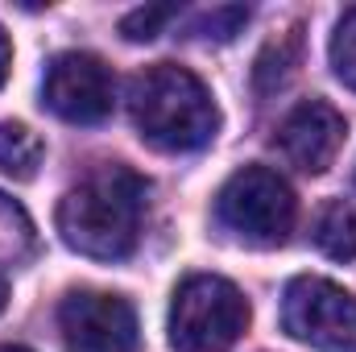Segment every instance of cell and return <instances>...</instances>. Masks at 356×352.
<instances>
[{
  "mask_svg": "<svg viewBox=\"0 0 356 352\" xmlns=\"http://www.w3.org/2000/svg\"><path fill=\"white\" fill-rule=\"evenodd\" d=\"M149 182L129 166H99L58 199V237L95 262H124L137 249Z\"/></svg>",
  "mask_w": 356,
  "mask_h": 352,
  "instance_id": "1",
  "label": "cell"
},
{
  "mask_svg": "<svg viewBox=\"0 0 356 352\" xmlns=\"http://www.w3.org/2000/svg\"><path fill=\"white\" fill-rule=\"evenodd\" d=\"M133 125L145 145L162 154H195L220 133V108L211 91L186 67L154 63L145 67L129 91Z\"/></svg>",
  "mask_w": 356,
  "mask_h": 352,
  "instance_id": "2",
  "label": "cell"
},
{
  "mask_svg": "<svg viewBox=\"0 0 356 352\" xmlns=\"http://www.w3.org/2000/svg\"><path fill=\"white\" fill-rule=\"evenodd\" d=\"M249 328L245 294L216 273H195L175 290L170 344L175 352H232Z\"/></svg>",
  "mask_w": 356,
  "mask_h": 352,
  "instance_id": "3",
  "label": "cell"
},
{
  "mask_svg": "<svg viewBox=\"0 0 356 352\" xmlns=\"http://www.w3.org/2000/svg\"><path fill=\"white\" fill-rule=\"evenodd\" d=\"M216 216L245 245L273 249V245H286L294 216H298V203H294V191L282 175H273L269 166H245L220 186Z\"/></svg>",
  "mask_w": 356,
  "mask_h": 352,
  "instance_id": "4",
  "label": "cell"
},
{
  "mask_svg": "<svg viewBox=\"0 0 356 352\" xmlns=\"http://www.w3.org/2000/svg\"><path fill=\"white\" fill-rule=\"evenodd\" d=\"M282 328L315 352H356V298L315 273H302L282 294Z\"/></svg>",
  "mask_w": 356,
  "mask_h": 352,
  "instance_id": "5",
  "label": "cell"
},
{
  "mask_svg": "<svg viewBox=\"0 0 356 352\" xmlns=\"http://www.w3.org/2000/svg\"><path fill=\"white\" fill-rule=\"evenodd\" d=\"M58 332L71 352H133L137 311L108 290H71L58 303Z\"/></svg>",
  "mask_w": 356,
  "mask_h": 352,
  "instance_id": "6",
  "label": "cell"
},
{
  "mask_svg": "<svg viewBox=\"0 0 356 352\" xmlns=\"http://www.w3.org/2000/svg\"><path fill=\"white\" fill-rule=\"evenodd\" d=\"M112 95L116 83L108 63L88 50H67L46 67L42 104L67 125H99L112 112Z\"/></svg>",
  "mask_w": 356,
  "mask_h": 352,
  "instance_id": "7",
  "label": "cell"
},
{
  "mask_svg": "<svg viewBox=\"0 0 356 352\" xmlns=\"http://www.w3.org/2000/svg\"><path fill=\"white\" fill-rule=\"evenodd\" d=\"M344 137H348V125L327 99H302L277 125V150L302 175H323L340 158Z\"/></svg>",
  "mask_w": 356,
  "mask_h": 352,
  "instance_id": "8",
  "label": "cell"
},
{
  "mask_svg": "<svg viewBox=\"0 0 356 352\" xmlns=\"http://www.w3.org/2000/svg\"><path fill=\"white\" fill-rule=\"evenodd\" d=\"M315 245L323 257L332 262H353L356 257V211L344 203V199H332L319 207L315 216Z\"/></svg>",
  "mask_w": 356,
  "mask_h": 352,
  "instance_id": "9",
  "label": "cell"
},
{
  "mask_svg": "<svg viewBox=\"0 0 356 352\" xmlns=\"http://www.w3.org/2000/svg\"><path fill=\"white\" fill-rule=\"evenodd\" d=\"M42 154H46V145H42V137L29 125H21V120H4L0 125V175L29 182L38 175V166H42Z\"/></svg>",
  "mask_w": 356,
  "mask_h": 352,
  "instance_id": "10",
  "label": "cell"
},
{
  "mask_svg": "<svg viewBox=\"0 0 356 352\" xmlns=\"http://www.w3.org/2000/svg\"><path fill=\"white\" fill-rule=\"evenodd\" d=\"M33 253H38V232L29 216L21 211V203L0 195V265H25L33 262Z\"/></svg>",
  "mask_w": 356,
  "mask_h": 352,
  "instance_id": "11",
  "label": "cell"
},
{
  "mask_svg": "<svg viewBox=\"0 0 356 352\" xmlns=\"http://www.w3.org/2000/svg\"><path fill=\"white\" fill-rule=\"evenodd\" d=\"M294 63H298V29H290L286 38L269 42L266 50H261L257 71H253V75H257V91H277L286 79H290Z\"/></svg>",
  "mask_w": 356,
  "mask_h": 352,
  "instance_id": "12",
  "label": "cell"
},
{
  "mask_svg": "<svg viewBox=\"0 0 356 352\" xmlns=\"http://www.w3.org/2000/svg\"><path fill=\"white\" fill-rule=\"evenodd\" d=\"M332 71L340 75L344 88L356 91V4L344 8L336 33H332Z\"/></svg>",
  "mask_w": 356,
  "mask_h": 352,
  "instance_id": "13",
  "label": "cell"
},
{
  "mask_svg": "<svg viewBox=\"0 0 356 352\" xmlns=\"http://www.w3.org/2000/svg\"><path fill=\"white\" fill-rule=\"evenodd\" d=\"M175 17H178V4H145V8H133L120 21V33L129 42H154L162 33V25H170Z\"/></svg>",
  "mask_w": 356,
  "mask_h": 352,
  "instance_id": "14",
  "label": "cell"
},
{
  "mask_svg": "<svg viewBox=\"0 0 356 352\" xmlns=\"http://www.w3.org/2000/svg\"><path fill=\"white\" fill-rule=\"evenodd\" d=\"M245 21H249V8H241V4H224V8L203 13L199 25H195V33H199V38H211V42H228V38L241 33Z\"/></svg>",
  "mask_w": 356,
  "mask_h": 352,
  "instance_id": "15",
  "label": "cell"
},
{
  "mask_svg": "<svg viewBox=\"0 0 356 352\" xmlns=\"http://www.w3.org/2000/svg\"><path fill=\"white\" fill-rule=\"evenodd\" d=\"M8 67H13V46H8V33L0 29V88L8 79Z\"/></svg>",
  "mask_w": 356,
  "mask_h": 352,
  "instance_id": "16",
  "label": "cell"
},
{
  "mask_svg": "<svg viewBox=\"0 0 356 352\" xmlns=\"http://www.w3.org/2000/svg\"><path fill=\"white\" fill-rule=\"evenodd\" d=\"M4 298H8V282H4V269H0V311H4Z\"/></svg>",
  "mask_w": 356,
  "mask_h": 352,
  "instance_id": "17",
  "label": "cell"
},
{
  "mask_svg": "<svg viewBox=\"0 0 356 352\" xmlns=\"http://www.w3.org/2000/svg\"><path fill=\"white\" fill-rule=\"evenodd\" d=\"M0 352H29V349H21V344H0Z\"/></svg>",
  "mask_w": 356,
  "mask_h": 352,
  "instance_id": "18",
  "label": "cell"
}]
</instances>
